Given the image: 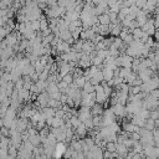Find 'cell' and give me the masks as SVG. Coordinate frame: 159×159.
I'll list each match as a JSON object with an SVG mask.
<instances>
[{
	"instance_id": "6da1fadb",
	"label": "cell",
	"mask_w": 159,
	"mask_h": 159,
	"mask_svg": "<svg viewBox=\"0 0 159 159\" xmlns=\"http://www.w3.org/2000/svg\"><path fill=\"white\" fill-rule=\"evenodd\" d=\"M97 20L99 21V24L101 25H109V17H108V14H101L98 17H97Z\"/></svg>"
},
{
	"instance_id": "7a4b0ae2",
	"label": "cell",
	"mask_w": 159,
	"mask_h": 159,
	"mask_svg": "<svg viewBox=\"0 0 159 159\" xmlns=\"http://www.w3.org/2000/svg\"><path fill=\"white\" fill-rule=\"evenodd\" d=\"M145 2H147V0H135V4H134V5H135L138 9H140V10H142V9H143V6L145 5Z\"/></svg>"
},
{
	"instance_id": "3957f363",
	"label": "cell",
	"mask_w": 159,
	"mask_h": 159,
	"mask_svg": "<svg viewBox=\"0 0 159 159\" xmlns=\"http://www.w3.org/2000/svg\"><path fill=\"white\" fill-rule=\"evenodd\" d=\"M0 2H2V4H4L6 7H7V6H11V5H12L14 0H0Z\"/></svg>"
},
{
	"instance_id": "277c9868",
	"label": "cell",
	"mask_w": 159,
	"mask_h": 159,
	"mask_svg": "<svg viewBox=\"0 0 159 159\" xmlns=\"http://www.w3.org/2000/svg\"><path fill=\"white\" fill-rule=\"evenodd\" d=\"M63 152V145L62 144H58L57 145V154H61Z\"/></svg>"
},
{
	"instance_id": "5b68a950",
	"label": "cell",
	"mask_w": 159,
	"mask_h": 159,
	"mask_svg": "<svg viewBox=\"0 0 159 159\" xmlns=\"http://www.w3.org/2000/svg\"><path fill=\"white\" fill-rule=\"evenodd\" d=\"M102 0H92V5H98Z\"/></svg>"
}]
</instances>
